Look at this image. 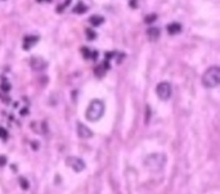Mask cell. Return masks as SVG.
<instances>
[{"label":"cell","instance_id":"obj_18","mask_svg":"<svg viewBox=\"0 0 220 194\" xmlns=\"http://www.w3.org/2000/svg\"><path fill=\"white\" fill-rule=\"evenodd\" d=\"M81 53L84 54V58H89L90 55H92V52H90L88 48H83V49H81Z\"/></svg>","mask_w":220,"mask_h":194},{"label":"cell","instance_id":"obj_20","mask_svg":"<svg viewBox=\"0 0 220 194\" xmlns=\"http://www.w3.org/2000/svg\"><path fill=\"white\" fill-rule=\"evenodd\" d=\"M130 5H131V8H137L138 7V0H131Z\"/></svg>","mask_w":220,"mask_h":194},{"label":"cell","instance_id":"obj_2","mask_svg":"<svg viewBox=\"0 0 220 194\" xmlns=\"http://www.w3.org/2000/svg\"><path fill=\"white\" fill-rule=\"evenodd\" d=\"M166 163V157L165 154L162 153H153V154H149L148 157L144 161V165L151 171L153 172H157V171H161L164 169V166Z\"/></svg>","mask_w":220,"mask_h":194},{"label":"cell","instance_id":"obj_22","mask_svg":"<svg viewBox=\"0 0 220 194\" xmlns=\"http://www.w3.org/2000/svg\"><path fill=\"white\" fill-rule=\"evenodd\" d=\"M37 2H50V0H37Z\"/></svg>","mask_w":220,"mask_h":194},{"label":"cell","instance_id":"obj_8","mask_svg":"<svg viewBox=\"0 0 220 194\" xmlns=\"http://www.w3.org/2000/svg\"><path fill=\"white\" fill-rule=\"evenodd\" d=\"M37 40H39V37H37V36H32V35L25 36V39H23V49L29 50L30 48L35 44V42H37Z\"/></svg>","mask_w":220,"mask_h":194},{"label":"cell","instance_id":"obj_21","mask_svg":"<svg viewBox=\"0 0 220 194\" xmlns=\"http://www.w3.org/2000/svg\"><path fill=\"white\" fill-rule=\"evenodd\" d=\"M112 55H113V53H106V58H107V59H111Z\"/></svg>","mask_w":220,"mask_h":194},{"label":"cell","instance_id":"obj_17","mask_svg":"<svg viewBox=\"0 0 220 194\" xmlns=\"http://www.w3.org/2000/svg\"><path fill=\"white\" fill-rule=\"evenodd\" d=\"M0 138H2V139H7L8 138V131L5 130L4 127H2V126H0Z\"/></svg>","mask_w":220,"mask_h":194},{"label":"cell","instance_id":"obj_15","mask_svg":"<svg viewBox=\"0 0 220 194\" xmlns=\"http://www.w3.org/2000/svg\"><path fill=\"white\" fill-rule=\"evenodd\" d=\"M156 19H157V15H156V14H149V15H147V17L144 18V21H146L147 23H152V22H154Z\"/></svg>","mask_w":220,"mask_h":194},{"label":"cell","instance_id":"obj_10","mask_svg":"<svg viewBox=\"0 0 220 194\" xmlns=\"http://www.w3.org/2000/svg\"><path fill=\"white\" fill-rule=\"evenodd\" d=\"M147 35H148V39L151 41H156L160 37V28H157V27H149L148 31H147Z\"/></svg>","mask_w":220,"mask_h":194},{"label":"cell","instance_id":"obj_11","mask_svg":"<svg viewBox=\"0 0 220 194\" xmlns=\"http://www.w3.org/2000/svg\"><path fill=\"white\" fill-rule=\"evenodd\" d=\"M103 22H104V18L102 15H92L89 18V23L92 26H100Z\"/></svg>","mask_w":220,"mask_h":194},{"label":"cell","instance_id":"obj_14","mask_svg":"<svg viewBox=\"0 0 220 194\" xmlns=\"http://www.w3.org/2000/svg\"><path fill=\"white\" fill-rule=\"evenodd\" d=\"M86 36H88L89 40H94L95 37H96V34H95V32L92 28H86Z\"/></svg>","mask_w":220,"mask_h":194},{"label":"cell","instance_id":"obj_12","mask_svg":"<svg viewBox=\"0 0 220 194\" xmlns=\"http://www.w3.org/2000/svg\"><path fill=\"white\" fill-rule=\"evenodd\" d=\"M88 10V8H86V5L85 4H83V3H79L76 7L73 8V12L75 13H79V14H83V13H85Z\"/></svg>","mask_w":220,"mask_h":194},{"label":"cell","instance_id":"obj_3","mask_svg":"<svg viewBox=\"0 0 220 194\" xmlns=\"http://www.w3.org/2000/svg\"><path fill=\"white\" fill-rule=\"evenodd\" d=\"M104 113V104L99 99H94L86 109V118L89 121H98Z\"/></svg>","mask_w":220,"mask_h":194},{"label":"cell","instance_id":"obj_4","mask_svg":"<svg viewBox=\"0 0 220 194\" xmlns=\"http://www.w3.org/2000/svg\"><path fill=\"white\" fill-rule=\"evenodd\" d=\"M156 93H157L158 98L161 100H168V99H170V96H171V85L169 82H166V81L160 82L156 86Z\"/></svg>","mask_w":220,"mask_h":194},{"label":"cell","instance_id":"obj_6","mask_svg":"<svg viewBox=\"0 0 220 194\" xmlns=\"http://www.w3.org/2000/svg\"><path fill=\"white\" fill-rule=\"evenodd\" d=\"M30 66L34 71H42L46 68V62L41 57H32L30 61Z\"/></svg>","mask_w":220,"mask_h":194},{"label":"cell","instance_id":"obj_1","mask_svg":"<svg viewBox=\"0 0 220 194\" xmlns=\"http://www.w3.org/2000/svg\"><path fill=\"white\" fill-rule=\"evenodd\" d=\"M220 82V69L218 66L210 67L202 76V84L205 88H215Z\"/></svg>","mask_w":220,"mask_h":194},{"label":"cell","instance_id":"obj_9","mask_svg":"<svg viewBox=\"0 0 220 194\" xmlns=\"http://www.w3.org/2000/svg\"><path fill=\"white\" fill-rule=\"evenodd\" d=\"M166 30H168V32L170 35H176V34H179V32L181 31V25L176 23V22H173V23H170V25L166 26Z\"/></svg>","mask_w":220,"mask_h":194},{"label":"cell","instance_id":"obj_5","mask_svg":"<svg viewBox=\"0 0 220 194\" xmlns=\"http://www.w3.org/2000/svg\"><path fill=\"white\" fill-rule=\"evenodd\" d=\"M66 165L75 171V172H81L85 169V162L79 157H68L66 159Z\"/></svg>","mask_w":220,"mask_h":194},{"label":"cell","instance_id":"obj_7","mask_svg":"<svg viewBox=\"0 0 220 194\" xmlns=\"http://www.w3.org/2000/svg\"><path fill=\"white\" fill-rule=\"evenodd\" d=\"M77 135L81 139H88V138L93 136V132H92V130H90L89 127L83 125L81 122H79L77 123Z\"/></svg>","mask_w":220,"mask_h":194},{"label":"cell","instance_id":"obj_13","mask_svg":"<svg viewBox=\"0 0 220 194\" xmlns=\"http://www.w3.org/2000/svg\"><path fill=\"white\" fill-rule=\"evenodd\" d=\"M19 184H21V188L22 189H29V181L25 179V177H19Z\"/></svg>","mask_w":220,"mask_h":194},{"label":"cell","instance_id":"obj_16","mask_svg":"<svg viewBox=\"0 0 220 194\" xmlns=\"http://www.w3.org/2000/svg\"><path fill=\"white\" fill-rule=\"evenodd\" d=\"M104 71H106V69L103 68V66H99V67L95 68V75H96V76H99V77H102L104 75Z\"/></svg>","mask_w":220,"mask_h":194},{"label":"cell","instance_id":"obj_19","mask_svg":"<svg viewBox=\"0 0 220 194\" xmlns=\"http://www.w3.org/2000/svg\"><path fill=\"white\" fill-rule=\"evenodd\" d=\"M7 163V157H4V156H0V166H4Z\"/></svg>","mask_w":220,"mask_h":194}]
</instances>
